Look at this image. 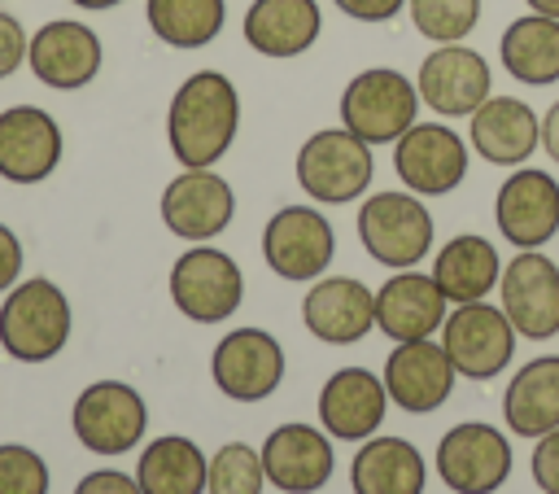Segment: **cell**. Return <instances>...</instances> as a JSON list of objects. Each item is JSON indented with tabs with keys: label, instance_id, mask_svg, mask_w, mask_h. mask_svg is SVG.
Segmentation results:
<instances>
[{
	"label": "cell",
	"instance_id": "39",
	"mask_svg": "<svg viewBox=\"0 0 559 494\" xmlns=\"http://www.w3.org/2000/svg\"><path fill=\"white\" fill-rule=\"evenodd\" d=\"M22 275V240L13 236V227L0 223V293L13 289Z\"/></svg>",
	"mask_w": 559,
	"mask_h": 494
},
{
	"label": "cell",
	"instance_id": "26",
	"mask_svg": "<svg viewBox=\"0 0 559 494\" xmlns=\"http://www.w3.org/2000/svg\"><path fill=\"white\" fill-rule=\"evenodd\" d=\"M502 420L515 437H542L559 428V354H537L511 376L502 393Z\"/></svg>",
	"mask_w": 559,
	"mask_h": 494
},
{
	"label": "cell",
	"instance_id": "17",
	"mask_svg": "<svg viewBox=\"0 0 559 494\" xmlns=\"http://www.w3.org/2000/svg\"><path fill=\"white\" fill-rule=\"evenodd\" d=\"M100 61H105L100 35L74 17L44 22L26 44V66L35 70V79L44 87H57V92L87 87L100 74Z\"/></svg>",
	"mask_w": 559,
	"mask_h": 494
},
{
	"label": "cell",
	"instance_id": "13",
	"mask_svg": "<svg viewBox=\"0 0 559 494\" xmlns=\"http://www.w3.org/2000/svg\"><path fill=\"white\" fill-rule=\"evenodd\" d=\"M210 376L223 398L262 402L284 380V350L266 328H231L210 354Z\"/></svg>",
	"mask_w": 559,
	"mask_h": 494
},
{
	"label": "cell",
	"instance_id": "12",
	"mask_svg": "<svg viewBox=\"0 0 559 494\" xmlns=\"http://www.w3.org/2000/svg\"><path fill=\"white\" fill-rule=\"evenodd\" d=\"M74 437L96 450V455H122L131 446H140L144 428H148V407L144 398L122 385V380H96L74 398L70 411Z\"/></svg>",
	"mask_w": 559,
	"mask_h": 494
},
{
	"label": "cell",
	"instance_id": "42",
	"mask_svg": "<svg viewBox=\"0 0 559 494\" xmlns=\"http://www.w3.org/2000/svg\"><path fill=\"white\" fill-rule=\"evenodd\" d=\"M70 4H79V9H87V13H100V9H114V4H122V0H70Z\"/></svg>",
	"mask_w": 559,
	"mask_h": 494
},
{
	"label": "cell",
	"instance_id": "30",
	"mask_svg": "<svg viewBox=\"0 0 559 494\" xmlns=\"http://www.w3.org/2000/svg\"><path fill=\"white\" fill-rule=\"evenodd\" d=\"M210 459L188 437H157L140 450L135 481L140 494H205Z\"/></svg>",
	"mask_w": 559,
	"mask_h": 494
},
{
	"label": "cell",
	"instance_id": "34",
	"mask_svg": "<svg viewBox=\"0 0 559 494\" xmlns=\"http://www.w3.org/2000/svg\"><path fill=\"white\" fill-rule=\"evenodd\" d=\"M0 494H48V463L17 442L0 446Z\"/></svg>",
	"mask_w": 559,
	"mask_h": 494
},
{
	"label": "cell",
	"instance_id": "5",
	"mask_svg": "<svg viewBox=\"0 0 559 494\" xmlns=\"http://www.w3.org/2000/svg\"><path fill=\"white\" fill-rule=\"evenodd\" d=\"M358 240L380 267H393V271L419 267L432 249V214L411 188L371 192L358 210Z\"/></svg>",
	"mask_w": 559,
	"mask_h": 494
},
{
	"label": "cell",
	"instance_id": "33",
	"mask_svg": "<svg viewBox=\"0 0 559 494\" xmlns=\"http://www.w3.org/2000/svg\"><path fill=\"white\" fill-rule=\"evenodd\" d=\"M266 472H262V455L245 442H227L210 455V472H205V490L210 494H262Z\"/></svg>",
	"mask_w": 559,
	"mask_h": 494
},
{
	"label": "cell",
	"instance_id": "36",
	"mask_svg": "<svg viewBox=\"0 0 559 494\" xmlns=\"http://www.w3.org/2000/svg\"><path fill=\"white\" fill-rule=\"evenodd\" d=\"M26 44H31V39H26L22 22L0 9V79H9V74L26 61Z\"/></svg>",
	"mask_w": 559,
	"mask_h": 494
},
{
	"label": "cell",
	"instance_id": "21",
	"mask_svg": "<svg viewBox=\"0 0 559 494\" xmlns=\"http://www.w3.org/2000/svg\"><path fill=\"white\" fill-rule=\"evenodd\" d=\"M61 162V127L39 105H9L0 114V179L39 184Z\"/></svg>",
	"mask_w": 559,
	"mask_h": 494
},
{
	"label": "cell",
	"instance_id": "19",
	"mask_svg": "<svg viewBox=\"0 0 559 494\" xmlns=\"http://www.w3.org/2000/svg\"><path fill=\"white\" fill-rule=\"evenodd\" d=\"M301 324L323 345H354L376 328V293L354 275H319L301 297Z\"/></svg>",
	"mask_w": 559,
	"mask_h": 494
},
{
	"label": "cell",
	"instance_id": "29",
	"mask_svg": "<svg viewBox=\"0 0 559 494\" xmlns=\"http://www.w3.org/2000/svg\"><path fill=\"white\" fill-rule=\"evenodd\" d=\"M498 57H502V70L528 87L559 83V17H546V13L515 17L498 39Z\"/></svg>",
	"mask_w": 559,
	"mask_h": 494
},
{
	"label": "cell",
	"instance_id": "20",
	"mask_svg": "<svg viewBox=\"0 0 559 494\" xmlns=\"http://www.w3.org/2000/svg\"><path fill=\"white\" fill-rule=\"evenodd\" d=\"M262 472L275 490L284 494H314L328 485L336 455H332V437L314 424H280L266 433L262 442Z\"/></svg>",
	"mask_w": 559,
	"mask_h": 494
},
{
	"label": "cell",
	"instance_id": "25",
	"mask_svg": "<svg viewBox=\"0 0 559 494\" xmlns=\"http://www.w3.org/2000/svg\"><path fill=\"white\" fill-rule=\"evenodd\" d=\"M319 31H323V13L314 0H253L240 22L245 44L271 61L310 52Z\"/></svg>",
	"mask_w": 559,
	"mask_h": 494
},
{
	"label": "cell",
	"instance_id": "6",
	"mask_svg": "<svg viewBox=\"0 0 559 494\" xmlns=\"http://www.w3.org/2000/svg\"><path fill=\"white\" fill-rule=\"evenodd\" d=\"M170 302L192 324H223L245 302V275L231 254L214 245H192L170 267Z\"/></svg>",
	"mask_w": 559,
	"mask_h": 494
},
{
	"label": "cell",
	"instance_id": "27",
	"mask_svg": "<svg viewBox=\"0 0 559 494\" xmlns=\"http://www.w3.org/2000/svg\"><path fill=\"white\" fill-rule=\"evenodd\" d=\"M354 494H424L428 468L406 437H367L349 463Z\"/></svg>",
	"mask_w": 559,
	"mask_h": 494
},
{
	"label": "cell",
	"instance_id": "9",
	"mask_svg": "<svg viewBox=\"0 0 559 494\" xmlns=\"http://www.w3.org/2000/svg\"><path fill=\"white\" fill-rule=\"evenodd\" d=\"M332 223L314 205H280L262 227V258L280 280H319L332 267Z\"/></svg>",
	"mask_w": 559,
	"mask_h": 494
},
{
	"label": "cell",
	"instance_id": "8",
	"mask_svg": "<svg viewBox=\"0 0 559 494\" xmlns=\"http://www.w3.org/2000/svg\"><path fill=\"white\" fill-rule=\"evenodd\" d=\"M393 170L415 197H445L467 175V140L445 122H411L393 140Z\"/></svg>",
	"mask_w": 559,
	"mask_h": 494
},
{
	"label": "cell",
	"instance_id": "22",
	"mask_svg": "<svg viewBox=\"0 0 559 494\" xmlns=\"http://www.w3.org/2000/svg\"><path fill=\"white\" fill-rule=\"evenodd\" d=\"M389 411L384 380L367 367H341L319 389V424L336 442H367Z\"/></svg>",
	"mask_w": 559,
	"mask_h": 494
},
{
	"label": "cell",
	"instance_id": "37",
	"mask_svg": "<svg viewBox=\"0 0 559 494\" xmlns=\"http://www.w3.org/2000/svg\"><path fill=\"white\" fill-rule=\"evenodd\" d=\"M74 494H140V481L118 472V468H100V472H87L74 485Z\"/></svg>",
	"mask_w": 559,
	"mask_h": 494
},
{
	"label": "cell",
	"instance_id": "7",
	"mask_svg": "<svg viewBox=\"0 0 559 494\" xmlns=\"http://www.w3.org/2000/svg\"><path fill=\"white\" fill-rule=\"evenodd\" d=\"M441 345H445V354H450L459 376L489 380L511 363L515 328H511L507 310L489 306L485 297L480 302H459L441 324Z\"/></svg>",
	"mask_w": 559,
	"mask_h": 494
},
{
	"label": "cell",
	"instance_id": "14",
	"mask_svg": "<svg viewBox=\"0 0 559 494\" xmlns=\"http://www.w3.org/2000/svg\"><path fill=\"white\" fill-rule=\"evenodd\" d=\"M437 477L454 494H493L511 477V446L493 424L463 420L437 446Z\"/></svg>",
	"mask_w": 559,
	"mask_h": 494
},
{
	"label": "cell",
	"instance_id": "41",
	"mask_svg": "<svg viewBox=\"0 0 559 494\" xmlns=\"http://www.w3.org/2000/svg\"><path fill=\"white\" fill-rule=\"evenodd\" d=\"M533 13H546V17H559V0H524Z\"/></svg>",
	"mask_w": 559,
	"mask_h": 494
},
{
	"label": "cell",
	"instance_id": "15",
	"mask_svg": "<svg viewBox=\"0 0 559 494\" xmlns=\"http://www.w3.org/2000/svg\"><path fill=\"white\" fill-rule=\"evenodd\" d=\"M231 219H236V192L210 166H183V175H175L162 188V223L179 240L192 245L214 240L218 232H227Z\"/></svg>",
	"mask_w": 559,
	"mask_h": 494
},
{
	"label": "cell",
	"instance_id": "40",
	"mask_svg": "<svg viewBox=\"0 0 559 494\" xmlns=\"http://www.w3.org/2000/svg\"><path fill=\"white\" fill-rule=\"evenodd\" d=\"M542 149L550 153V162H559V101L546 109L542 118Z\"/></svg>",
	"mask_w": 559,
	"mask_h": 494
},
{
	"label": "cell",
	"instance_id": "28",
	"mask_svg": "<svg viewBox=\"0 0 559 494\" xmlns=\"http://www.w3.org/2000/svg\"><path fill=\"white\" fill-rule=\"evenodd\" d=\"M498 275H502V258L489 245V236H476V232L450 236L437 249V258H432V280L445 293V302H454V306L459 302L489 297V289L498 284Z\"/></svg>",
	"mask_w": 559,
	"mask_h": 494
},
{
	"label": "cell",
	"instance_id": "10",
	"mask_svg": "<svg viewBox=\"0 0 559 494\" xmlns=\"http://www.w3.org/2000/svg\"><path fill=\"white\" fill-rule=\"evenodd\" d=\"M502 310L524 341H546L559 332V262L542 249H520L498 275Z\"/></svg>",
	"mask_w": 559,
	"mask_h": 494
},
{
	"label": "cell",
	"instance_id": "24",
	"mask_svg": "<svg viewBox=\"0 0 559 494\" xmlns=\"http://www.w3.org/2000/svg\"><path fill=\"white\" fill-rule=\"evenodd\" d=\"M467 144L489 166H524L542 149V118L520 96H489L467 118Z\"/></svg>",
	"mask_w": 559,
	"mask_h": 494
},
{
	"label": "cell",
	"instance_id": "4",
	"mask_svg": "<svg viewBox=\"0 0 559 494\" xmlns=\"http://www.w3.org/2000/svg\"><path fill=\"white\" fill-rule=\"evenodd\" d=\"M419 118V87L393 66L358 70L341 92V127L367 144H393Z\"/></svg>",
	"mask_w": 559,
	"mask_h": 494
},
{
	"label": "cell",
	"instance_id": "3",
	"mask_svg": "<svg viewBox=\"0 0 559 494\" xmlns=\"http://www.w3.org/2000/svg\"><path fill=\"white\" fill-rule=\"evenodd\" d=\"M0 341L17 363H48L70 341V302L66 293L35 275L17 280L0 306Z\"/></svg>",
	"mask_w": 559,
	"mask_h": 494
},
{
	"label": "cell",
	"instance_id": "2",
	"mask_svg": "<svg viewBox=\"0 0 559 494\" xmlns=\"http://www.w3.org/2000/svg\"><path fill=\"white\" fill-rule=\"evenodd\" d=\"M297 184L319 205H349L367 192L376 175L371 144L358 140L349 127H323L297 149Z\"/></svg>",
	"mask_w": 559,
	"mask_h": 494
},
{
	"label": "cell",
	"instance_id": "31",
	"mask_svg": "<svg viewBox=\"0 0 559 494\" xmlns=\"http://www.w3.org/2000/svg\"><path fill=\"white\" fill-rule=\"evenodd\" d=\"M144 17L170 48H205L227 22V0H144Z\"/></svg>",
	"mask_w": 559,
	"mask_h": 494
},
{
	"label": "cell",
	"instance_id": "11",
	"mask_svg": "<svg viewBox=\"0 0 559 494\" xmlns=\"http://www.w3.org/2000/svg\"><path fill=\"white\" fill-rule=\"evenodd\" d=\"M419 101L441 118H472L493 96L489 61L467 44H437L419 61Z\"/></svg>",
	"mask_w": 559,
	"mask_h": 494
},
{
	"label": "cell",
	"instance_id": "32",
	"mask_svg": "<svg viewBox=\"0 0 559 494\" xmlns=\"http://www.w3.org/2000/svg\"><path fill=\"white\" fill-rule=\"evenodd\" d=\"M411 26L432 44H463L480 22V0H406Z\"/></svg>",
	"mask_w": 559,
	"mask_h": 494
},
{
	"label": "cell",
	"instance_id": "35",
	"mask_svg": "<svg viewBox=\"0 0 559 494\" xmlns=\"http://www.w3.org/2000/svg\"><path fill=\"white\" fill-rule=\"evenodd\" d=\"M533 481L542 494H559V428L542 433L533 446Z\"/></svg>",
	"mask_w": 559,
	"mask_h": 494
},
{
	"label": "cell",
	"instance_id": "18",
	"mask_svg": "<svg viewBox=\"0 0 559 494\" xmlns=\"http://www.w3.org/2000/svg\"><path fill=\"white\" fill-rule=\"evenodd\" d=\"M454 363L441 341H397L384 358V393L406 415H428L454 393Z\"/></svg>",
	"mask_w": 559,
	"mask_h": 494
},
{
	"label": "cell",
	"instance_id": "1",
	"mask_svg": "<svg viewBox=\"0 0 559 494\" xmlns=\"http://www.w3.org/2000/svg\"><path fill=\"white\" fill-rule=\"evenodd\" d=\"M240 131V92L223 70L188 74L166 109V140L179 166H214Z\"/></svg>",
	"mask_w": 559,
	"mask_h": 494
},
{
	"label": "cell",
	"instance_id": "23",
	"mask_svg": "<svg viewBox=\"0 0 559 494\" xmlns=\"http://www.w3.org/2000/svg\"><path fill=\"white\" fill-rule=\"evenodd\" d=\"M450 315V302L445 293L437 289L432 271H397L389 275L380 289H376V328L389 337V341H419V337H432Z\"/></svg>",
	"mask_w": 559,
	"mask_h": 494
},
{
	"label": "cell",
	"instance_id": "16",
	"mask_svg": "<svg viewBox=\"0 0 559 494\" xmlns=\"http://www.w3.org/2000/svg\"><path fill=\"white\" fill-rule=\"evenodd\" d=\"M493 219L507 245L542 249L559 232V179L537 166H515L493 197Z\"/></svg>",
	"mask_w": 559,
	"mask_h": 494
},
{
	"label": "cell",
	"instance_id": "38",
	"mask_svg": "<svg viewBox=\"0 0 559 494\" xmlns=\"http://www.w3.org/2000/svg\"><path fill=\"white\" fill-rule=\"evenodd\" d=\"M332 4L354 22H393L406 9V0H332Z\"/></svg>",
	"mask_w": 559,
	"mask_h": 494
}]
</instances>
